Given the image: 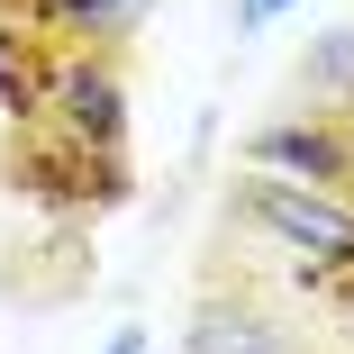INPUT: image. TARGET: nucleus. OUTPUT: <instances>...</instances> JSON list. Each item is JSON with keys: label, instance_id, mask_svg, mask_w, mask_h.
I'll use <instances>...</instances> for the list:
<instances>
[{"label": "nucleus", "instance_id": "f257e3e1", "mask_svg": "<svg viewBox=\"0 0 354 354\" xmlns=\"http://www.w3.org/2000/svg\"><path fill=\"white\" fill-rule=\"evenodd\" d=\"M227 227L263 236L291 263V291H345L354 281V191H318V182H281V173H236L227 182Z\"/></svg>", "mask_w": 354, "mask_h": 354}, {"label": "nucleus", "instance_id": "f03ea898", "mask_svg": "<svg viewBox=\"0 0 354 354\" xmlns=\"http://www.w3.org/2000/svg\"><path fill=\"white\" fill-rule=\"evenodd\" d=\"M37 127L73 136V146H91V155H127V127H136V109H127V64H118L109 46H64V55H46Z\"/></svg>", "mask_w": 354, "mask_h": 354}, {"label": "nucleus", "instance_id": "7ed1b4c3", "mask_svg": "<svg viewBox=\"0 0 354 354\" xmlns=\"http://www.w3.org/2000/svg\"><path fill=\"white\" fill-rule=\"evenodd\" d=\"M10 191H28L55 218H82V209H118L127 200V155H91L55 127H19L10 146Z\"/></svg>", "mask_w": 354, "mask_h": 354}, {"label": "nucleus", "instance_id": "20e7f679", "mask_svg": "<svg viewBox=\"0 0 354 354\" xmlns=\"http://www.w3.org/2000/svg\"><path fill=\"white\" fill-rule=\"evenodd\" d=\"M245 173H281V182H318V191H354V118L345 109H281L245 136Z\"/></svg>", "mask_w": 354, "mask_h": 354}, {"label": "nucleus", "instance_id": "39448f33", "mask_svg": "<svg viewBox=\"0 0 354 354\" xmlns=\"http://www.w3.org/2000/svg\"><path fill=\"white\" fill-rule=\"evenodd\" d=\"M182 354H309V336L281 300L245 291V281H209L182 318Z\"/></svg>", "mask_w": 354, "mask_h": 354}, {"label": "nucleus", "instance_id": "423d86ee", "mask_svg": "<svg viewBox=\"0 0 354 354\" xmlns=\"http://www.w3.org/2000/svg\"><path fill=\"white\" fill-rule=\"evenodd\" d=\"M28 10V28H46L55 46H127L136 28L155 19V0H19Z\"/></svg>", "mask_w": 354, "mask_h": 354}, {"label": "nucleus", "instance_id": "0eeeda50", "mask_svg": "<svg viewBox=\"0 0 354 354\" xmlns=\"http://www.w3.org/2000/svg\"><path fill=\"white\" fill-rule=\"evenodd\" d=\"M291 109H345L354 118V19L318 28L291 64Z\"/></svg>", "mask_w": 354, "mask_h": 354}, {"label": "nucleus", "instance_id": "6e6552de", "mask_svg": "<svg viewBox=\"0 0 354 354\" xmlns=\"http://www.w3.org/2000/svg\"><path fill=\"white\" fill-rule=\"evenodd\" d=\"M37 100H46V55L28 37V10L0 0V109H10L19 127H37Z\"/></svg>", "mask_w": 354, "mask_h": 354}, {"label": "nucleus", "instance_id": "1a4fd4ad", "mask_svg": "<svg viewBox=\"0 0 354 354\" xmlns=\"http://www.w3.org/2000/svg\"><path fill=\"white\" fill-rule=\"evenodd\" d=\"M281 10H300V0H236V37H254V28H272Z\"/></svg>", "mask_w": 354, "mask_h": 354}, {"label": "nucleus", "instance_id": "9d476101", "mask_svg": "<svg viewBox=\"0 0 354 354\" xmlns=\"http://www.w3.org/2000/svg\"><path fill=\"white\" fill-rule=\"evenodd\" d=\"M100 354H155V336H146V327H136V318H118V327H109V345H100Z\"/></svg>", "mask_w": 354, "mask_h": 354}]
</instances>
